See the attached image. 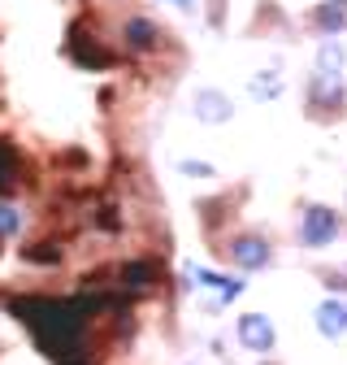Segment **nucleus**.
Instances as JSON below:
<instances>
[{"label": "nucleus", "instance_id": "f257e3e1", "mask_svg": "<svg viewBox=\"0 0 347 365\" xmlns=\"http://www.w3.org/2000/svg\"><path fill=\"white\" fill-rule=\"evenodd\" d=\"M338 231H343V222H338V213L326 209V205L304 209V217H299V240L309 244V248H326V244H334Z\"/></svg>", "mask_w": 347, "mask_h": 365}, {"label": "nucleus", "instance_id": "f03ea898", "mask_svg": "<svg viewBox=\"0 0 347 365\" xmlns=\"http://www.w3.org/2000/svg\"><path fill=\"white\" fill-rule=\"evenodd\" d=\"M235 335H239V344H243L247 352H256V356H269L274 344H278V331H274V322H269L265 313H243L239 322H235Z\"/></svg>", "mask_w": 347, "mask_h": 365}, {"label": "nucleus", "instance_id": "7ed1b4c3", "mask_svg": "<svg viewBox=\"0 0 347 365\" xmlns=\"http://www.w3.org/2000/svg\"><path fill=\"white\" fill-rule=\"evenodd\" d=\"M191 113L196 122H208V126H226L235 118V105L226 91H217V87H200L196 96H191Z\"/></svg>", "mask_w": 347, "mask_h": 365}, {"label": "nucleus", "instance_id": "20e7f679", "mask_svg": "<svg viewBox=\"0 0 347 365\" xmlns=\"http://www.w3.org/2000/svg\"><path fill=\"white\" fill-rule=\"evenodd\" d=\"M226 252H230V265L243 269V274H256V269H265L274 261V248L260 240V235H239Z\"/></svg>", "mask_w": 347, "mask_h": 365}, {"label": "nucleus", "instance_id": "39448f33", "mask_svg": "<svg viewBox=\"0 0 347 365\" xmlns=\"http://www.w3.org/2000/svg\"><path fill=\"white\" fill-rule=\"evenodd\" d=\"M70 57H74L78 66H96V70L113 66V57H109V48H105V43H96L92 35H87V22L70 26Z\"/></svg>", "mask_w": 347, "mask_h": 365}, {"label": "nucleus", "instance_id": "423d86ee", "mask_svg": "<svg viewBox=\"0 0 347 365\" xmlns=\"http://www.w3.org/2000/svg\"><path fill=\"white\" fill-rule=\"evenodd\" d=\"M22 174H26V157L14 140H0V196H14L22 187Z\"/></svg>", "mask_w": 347, "mask_h": 365}, {"label": "nucleus", "instance_id": "0eeeda50", "mask_svg": "<svg viewBox=\"0 0 347 365\" xmlns=\"http://www.w3.org/2000/svg\"><path fill=\"white\" fill-rule=\"evenodd\" d=\"M317 331H321L326 339H343V335H347V300L330 296V300L317 304Z\"/></svg>", "mask_w": 347, "mask_h": 365}, {"label": "nucleus", "instance_id": "6e6552de", "mask_svg": "<svg viewBox=\"0 0 347 365\" xmlns=\"http://www.w3.org/2000/svg\"><path fill=\"white\" fill-rule=\"evenodd\" d=\"M343 70H347V43H338V39H321V48H317V74L338 83Z\"/></svg>", "mask_w": 347, "mask_h": 365}, {"label": "nucleus", "instance_id": "1a4fd4ad", "mask_svg": "<svg viewBox=\"0 0 347 365\" xmlns=\"http://www.w3.org/2000/svg\"><path fill=\"white\" fill-rule=\"evenodd\" d=\"M126 43H130L135 53L161 48V31H156V22H152V18H130V22H126Z\"/></svg>", "mask_w": 347, "mask_h": 365}, {"label": "nucleus", "instance_id": "9d476101", "mask_svg": "<svg viewBox=\"0 0 347 365\" xmlns=\"http://www.w3.org/2000/svg\"><path fill=\"white\" fill-rule=\"evenodd\" d=\"M122 283H126V292H148L156 283V265L152 261H130L122 269Z\"/></svg>", "mask_w": 347, "mask_h": 365}, {"label": "nucleus", "instance_id": "9b49d317", "mask_svg": "<svg viewBox=\"0 0 347 365\" xmlns=\"http://www.w3.org/2000/svg\"><path fill=\"white\" fill-rule=\"evenodd\" d=\"M200 283H204V292H217V300H213V304H226V300H235V296L243 292V283H239V279H226V274H213V269H204V274H200Z\"/></svg>", "mask_w": 347, "mask_h": 365}, {"label": "nucleus", "instance_id": "f8f14e48", "mask_svg": "<svg viewBox=\"0 0 347 365\" xmlns=\"http://www.w3.org/2000/svg\"><path fill=\"white\" fill-rule=\"evenodd\" d=\"M247 96H252V101H278V96H282V78H278L274 70H260V74H252V83H247Z\"/></svg>", "mask_w": 347, "mask_h": 365}, {"label": "nucleus", "instance_id": "ddd939ff", "mask_svg": "<svg viewBox=\"0 0 347 365\" xmlns=\"http://www.w3.org/2000/svg\"><path fill=\"white\" fill-rule=\"evenodd\" d=\"M313 22H317L326 35H334V31H343V26H347V5H338V0H326V5L313 14Z\"/></svg>", "mask_w": 347, "mask_h": 365}, {"label": "nucleus", "instance_id": "4468645a", "mask_svg": "<svg viewBox=\"0 0 347 365\" xmlns=\"http://www.w3.org/2000/svg\"><path fill=\"white\" fill-rule=\"evenodd\" d=\"M22 257H26V261H48V265H53V261H61V248H57V244H31Z\"/></svg>", "mask_w": 347, "mask_h": 365}, {"label": "nucleus", "instance_id": "2eb2a0df", "mask_svg": "<svg viewBox=\"0 0 347 365\" xmlns=\"http://www.w3.org/2000/svg\"><path fill=\"white\" fill-rule=\"evenodd\" d=\"M18 226H22L18 209H9V205H0V240H9V235H18Z\"/></svg>", "mask_w": 347, "mask_h": 365}, {"label": "nucleus", "instance_id": "dca6fc26", "mask_svg": "<svg viewBox=\"0 0 347 365\" xmlns=\"http://www.w3.org/2000/svg\"><path fill=\"white\" fill-rule=\"evenodd\" d=\"M178 170L196 174V178H213V165H204V161H178Z\"/></svg>", "mask_w": 347, "mask_h": 365}, {"label": "nucleus", "instance_id": "f3484780", "mask_svg": "<svg viewBox=\"0 0 347 365\" xmlns=\"http://www.w3.org/2000/svg\"><path fill=\"white\" fill-rule=\"evenodd\" d=\"M169 5H178V9H196V0H169Z\"/></svg>", "mask_w": 347, "mask_h": 365}]
</instances>
